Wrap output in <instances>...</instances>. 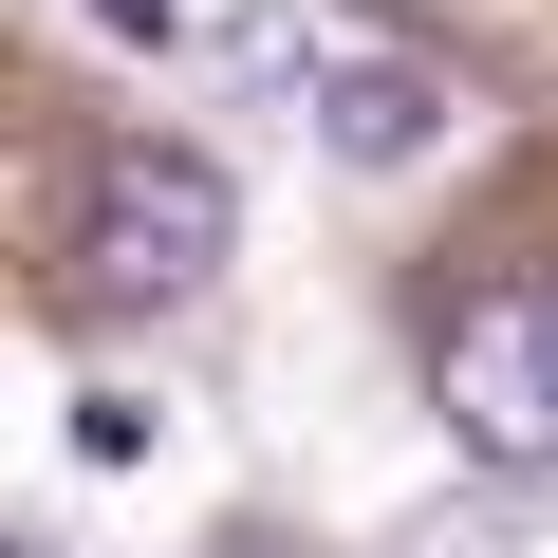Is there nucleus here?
<instances>
[{"mask_svg":"<svg viewBox=\"0 0 558 558\" xmlns=\"http://www.w3.org/2000/svg\"><path fill=\"white\" fill-rule=\"evenodd\" d=\"M75 465H149V391H75Z\"/></svg>","mask_w":558,"mask_h":558,"instance_id":"nucleus-4","label":"nucleus"},{"mask_svg":"<svg viewBox=\"0 0 558 558\" xmlns=\"http://www.w3.org/2000/svg\"><path fill=\"white\" fill-rule=\"evenodd\" d=\"M447 112H465V94H447L428 57H317V75H299V131H317L336 168H428Z\"/></svg>","mask_w":558,"mask_h":558,"instance_id":"nucleus-3","label":"nucleus"},{"mask_svg":"<svg viewBox=\"0 0 558 558\" xmlns=\"http://www.w3.org/2000/svg\"><path fill=\"white\" fill-rule=\"evenodd\" d=\"M428 391H447V447L539 484L558 465V279H484V299L428 336Z\"/></svg>","mask_w":558,"mask_h":558,"instance_id":"nucleus-2","label":"nucleus"},{"mask_svg":"<svg viewBox=\"0 0 558 558\" xmlns=\"http://www.w3.org/2000/svg\"><path fill=\"white\" fill-rule=\"evenodd\" d=\"M242 260V186L168 131H94L75 149V223H57V317H168Z\"/></svg>","mask_w":558,"mask_h":558,"instance_id":"nucleus-1","label":"nucleus"},{"mask_svg":"<svg viewBox=\"0 0 558 558\" xmlns=\"http://www.w3.org/2000/svg\"><path fill=\"white\" fill-rule=\"evenodd\" d=\"M94 20H112V38H168V0H94Z\"/></svg>","mask_w":558,"mask_h":558,"instance_id":"nucleus-5","label":"nucleus"}]
</instances>
